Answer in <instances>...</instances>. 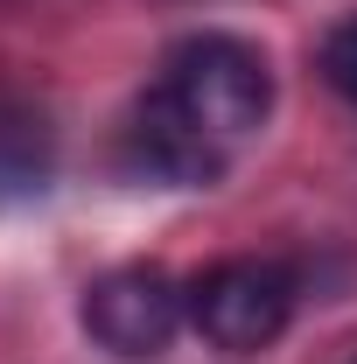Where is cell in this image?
<instances>
[{
    "mask_svg": "<svg viewBox=\"0 0 357 364\" xmlns=\"http://www.w3.org/2000/svg\"><path fill=\"white\" fill-rule=\"evenodd\" d=\"M154 91H161L203 140H218L224 154H231L238 140H252L267 127V112H273L267 56L252 43H238V36H189V43H176Z\"/></svg>",
    "mask_w": 357,
    "mask_h": 364,
    "instance_id": "obj_1",
    "label": "cell"
},
{
    "mask_svg": "<svg viewBox=\"0 0 357 364\" xmlns=\"http://www.w3.org/2000/svg\"><path fill=\"white\" fill-rule=\"evenodd\" d=\"M182 322H189V294L161 267H119L91 280L85 294V329L112 358H161Z\"/></svg>",
    "mask_w": 357,
    "mask_h": 364,
    "instance_id": "obj_3",
    "label": "cell"
},
{
    "mask_svg": "<svg viewBox=\"0 0 357 364\" xmlns=\"http://www.w3.org/2000/svg\"><path fill=\"white\" fill-rule=\"evenodd\" d=\"M189 329L224 350V358H252V350H267L273 336L287 329L294 316V273L280 267V259H260V252H238V259H218V267H203L189 287Z\"/></svg>",
    "mask_w": 357,
    "mask_h": 364,
    "instance_id": "obj_2",
    "label": "cell"
},
{
    "mask_svg": "<svg viewBox=\"0 0 357 364\" xmlns=\"http://www.w3.org/2000/svg\"><path fill=\"white\" fill-rule=\"evenodd\" d=\"M322 77H329V91L357 112V14L329 28V43H322Z\"/></svg>",
    "mask_w": 357,
    "mask_h": 364,
    "instance_id": "obj_6",
    "label": "cell"
},
{
    "mask_svg": "<svg viewBox=\"0 0 357 364\" xmlns=\"http://www.w3.org/2000/svg\"><path fill=\"white\" fill-rule=\"evenodd\" d=\"M56 176V134L43 127V112L0 105V203L43 196Z\"/></svg>",
    "mask_w": 357,
    "mask_h": 364,
    "instance_id": "obj_5",
    "label": "cell"
},
{
    "mask_svg": "<svg viewBox=\"0 0 357 364\" xmlns=\"http://www.w3.org/2000/svg\"><path fill=\"white\" fill-rule=\"evenodd\" d=\"M127 161H134L147 182H169V189H211L224 176V154L218 140H203L161 91H147L134 105V127H127Z\"/></svg>",
    "mask_w": 357,
    "mask_h": 364,
    "instance_id": "obj_4",
    "label": "cell"
}]
</instances>
